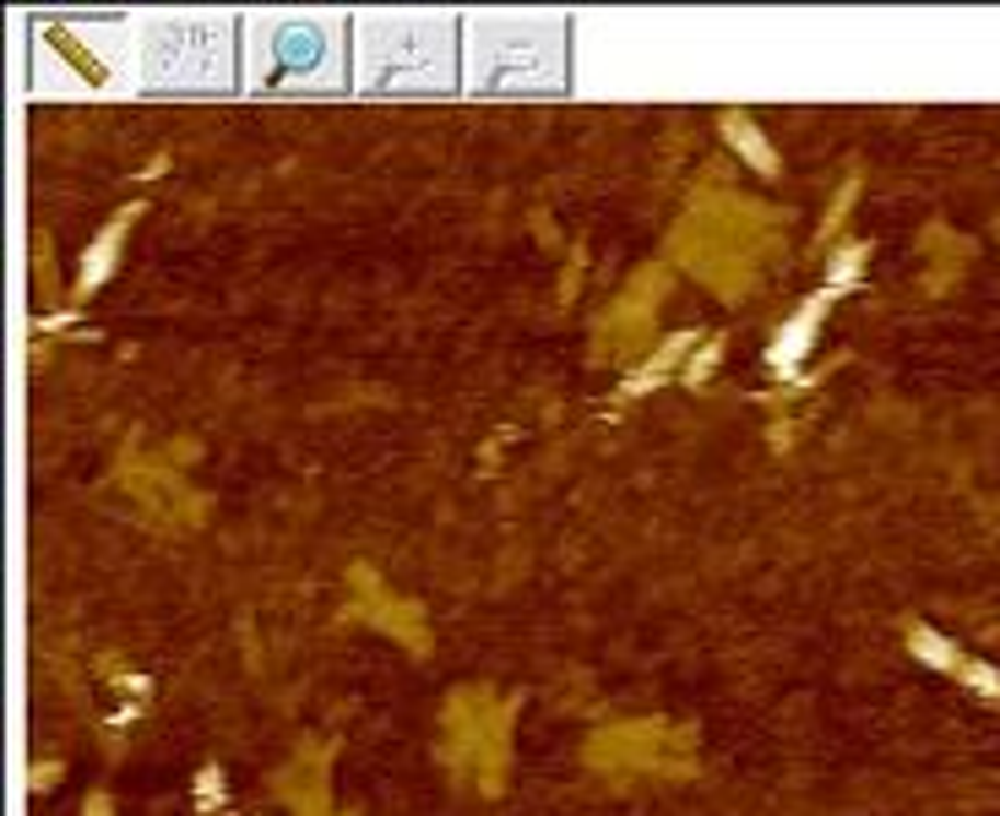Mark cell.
<instances>
[{
	"instance_id": "obj_1",
	"label": "cell",
	"mask_w": 1000,
	"mask_h": 816,
	"mask_svg": "<svg viewBox=\"0 0 1000 816\" xmlns=\"http://www.w3.org/2000/svg\"><path fill=\"white\" fill-rule=\"evenodd\" d=\"M240 82L251 93H343L354 33L326 16H251L240 27Z\"/></svg>"
},
{
	"instance_id": "obj_2",
	"label": "cell",
	"mask_w": 1000,
	"mask_h": 816,
	"mask_svg": "<svg viewBox=\"0 0 1000 816\" xmlns=\"http://www.w3.org/2000/svg\"><path fill=\"white\" fill-rule=\"evenodd\" d=\"M348 33L359 93H440L462 77V22L451 16H359Z\"/></svg>"
},
{
	"instance_id": "obj_3",
	"label": "cell",
	"mask_w": 1000,
	"mask_h": 816,
	"mask_svg": "<svg viewBox=\"0 0 1000 816\" xmlns=\"http://www.w3.org/2000/svg\"><path fill=\"white\" fill-rule=\"evenodd\" d=\"M462 66L479 93H561L566 27L550 16H473L462 22Z\"/></svg>"
},
{
	"instance_id": "obj_4",
	"label": "cell",
	"mask_w": 1000,
	"mask_h": 816,
	"mask_svg": "<svg viewBox=\"0 0 1000 816\" xmlns=\"http://www.w3.org/2000/svg\"><path fill=\"white\" fill-rule=\"evenodd\" d=\"M131 66L147 88L223 93L240 77V27L229 16H147L131 27Z\"/></svg>"
},
{
	"instance_id": "obj_5",
	"label": "cell",
	"mask_w": 1000,
	"mask_h": 816,
	"mask_svg": "<svg viewBox=\"0 0 1000 816\" xmlns=\"http://www.w3.org/2000/svg\"><path fill=\"white\" fill-rule=\"evenodd\" d=\"M126 229H131V212H120L104 234H99V245L82 256V295H93L99 284H104V273L115 267V256H120V240H126Z\"/></svg>"
},
{
	"instance_id": "obj_6",
	"label": "cell",
	"mask_w": 1000,
	"mask_h": 816,
	"mask_svg": "<svg viewBox=\"0 0 1000 816\" xmlns=\"http://www.w3.org/2000/svg\"><path fill=\"white\" fill-rule=\"evenodd\" d=\"M821 306H827V295L816 300V306H805L794 322H789V332L778 337V348H772V365H778V376H789L794 370V359L811 348V337H816V322H821Z\"/></svg>"
},
{
	"instance_id": "obj_7",
	"label": "cell",
	"mask_w": 1000,
	"mask_h": 816,
	"mask_svg": "<svg viewBox=\"0 0 1000 816\" xmlns=\"http://www.w3.org/2000/svg\"><path fill=\"white\" fill-rule=\"evenodd\" d=\"M728 137H734L739 148H745V159L756 163V169H767V174L778 169V159H772V148H767V142H761V137H756V131L745 126V120H728Z\"/></svg>"
}]
</instances>
